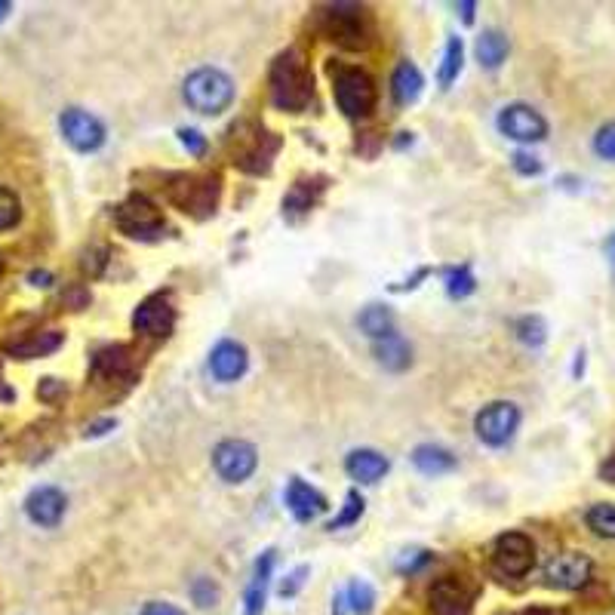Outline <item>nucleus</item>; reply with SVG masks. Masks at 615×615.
Wrapping results in <instances>:
<instances>
[{"mask_svg": "<svg viewBox=\"0 0 615 615\" xmlns=\"http://www.w3.org/2000/svg\"><path fill=\"white\" fill-rule=\"evenodd\" d=\"M268 96L277 111L302 114L314 102V74L308 65V56L299 47L283 50L274 56L268 68Z\"/></svg>", "mask_w": 615, "mask_h": 615, "instance_id": "1", "label": "nucleus"}, {"mask_svg": "<svg viewBox=\"0 0 615 615\" xmlns=\"http://www.w3.org/2000/svg\"><path fill=\"white\" fill-rule=\"evenodd\" d=\"M311 22L320 37L333 40L342 50H366L373 44V34H376L373 13L363 4H348V0H339V4H317L311 10Z\"/></svg>", "mask_w": 615, "mask_h": 615, "instance_id": "2", "label": "nucleus"}, {"mask_svg": "<svg viewBox=\"0 0 615 615\" xmlns=\"http://www.w3.org/2000/svg\"><path fill=\"white\" fill-rule=\"evenodd\" d=\"M167 197L173 207L194 219H210L222 197V176L219 173H173L167 179Z\"/></svg>", "mask_w": 615, "mask_h": 615, "instance_id": "3", "label": "nucleus"}, {"mask_svg": "<svg viewBox=\"0 0 615 615\" xmlns=\"http://www.w3.org/2000/svg\"><path fill=\"white\" fill-rule=\"evenodd\" d=\"M333 99L348 120H363L376 111L379 87L369 71L354 65H333Z\"/></svg>", "mask_w": 615, "mask_h": 615, "instance_id": "4", "label": "nucleus"}, {"mask_svg": "<svg viewBox=\"0 0 615 615\" xmlns=\"http://www.w3.org/2000/svg\"><path fill=\"white\" fill-rule=\"evenodd\" d=\"M182 96L188 102V108H194L197 114L207 117H219L222 111L231 108L234 102V80L219 71V68H197L185 77Z\"/></svg>", "mask_w": 615, "mask_h": 615, "instance_id": "5", "label": "nucleus"}, {"mask_svg": "<svg viewBox=\"0 0 615 615\" xmlns=\"http://www.w3.org/2000/svg\"><path fill=\"white\" fill-rule=\"evenodd\" d=\"M114 225H117L120 234H127L130 240H142V243L160 240L163 231H167L163 210L142 191H136L127 200L117 203L114 207Z\"/></svg>", "mask_w": 615, "mask_h": 615, "instance_id": "6", "label": "nucleus"}, {"mask_svg": "<svg viewBox=\"0 0 615 615\" xmlns=\"http://www.w3.org/2000/svg\"><path fill=\"white\" fill-rule=\"evenodd\" d=\"M532 566H536V542L526 532L508 529L492 542V569L502 579H523L532 572Z\"/></svg>", "mask_w": 615, "mask_h": 615, "instance_id": "7", "label": "nucleus"}, {"mask_svg": "<svg viewBox=\"0 0 615 615\" xmlns=\"http://www.w3.org/2000/svg\"><path fill=\"white\" fill-rule=\"evenodd\" d=\"M520 406L511 403V400H492L486 403L480 413L474 416V431H477V440L499 449V446H508L520 428Z\"/></svg>", "mask_w": 615, "mask_h": 615, "instance_id": "8", "label": "nucleus"}, {"mask_svg": "<svg viewBox=\"0 0 615 615\" xmlns=\"http://www.w3.org/2000/svg\"><path fill=\"white\" fill-rule=\"evenodd\" d=\"M176 302L170 293H151L148 299H142L133 311V330L142 339H170L176 330Z\"/></svg>", "mask_w": 615, "mask_h": 615, "instance_id": "9", "label": "nucleus"}, {"mask_svg": "<svg viewBox=\"0 0 615 615\" xmlns=\"http://www.w3.org/2000/svg\"><path fill=\"white\" fill-rule=\"evenodd\" d=\"M213 468L225 483H243L259 468V449L250 440L228 437L213 449Z\"/></svg>", "mask_w": 615, "mask_h": 615, "instance_id": "10", "label": "nucleus"}, {"mask_svg": "<svg viewBox=\"0 0 615 615\" xmlns=\"http://www.w3.org/2000/svg\"><path fill=\"white\" fill-rule=\"evenodd\" d=\"M499 133L514 139V142H523V145H536V142H545L548 139V120L542 111H536L526 102H511L499 111Z\"/></svg>", "mask_w": 615, "mask_h": 615, "instance_id": "11", "label": "nucleus"}, {"mask_svg": "<svg viewBox=\"0 0 615 615\" xmlns=\"http://www.w3.org/2000/svg\"><path fill=\"white\" fill-rule=\"evenodd\" d=\"M59 130H62V139H65L74 151H80V154L99 151V148L105 145V139H108L105 123H102L96 114L84 111V108H65V111L59 114Z\"/></svg>", "mask_w": 615, "mask_h": 615, "instance_id": "12", "label": "nucleus"}, {"mask_svg": "<svg viewBox=\"0 0 615 615\" xmlns=\"http://www.w3.org/2000/svg\"><path fill=\"white\" fill-rule=\"evenodd\" d=\"M594 576V560L582 551H563L545 563V585L554 591H582Z\"/></svg>", "mask_w": 615, "mask_h": 615, "instance_id": "13", "label": "nucleus"}, {"mask_svg": "<svg viewBox=\"0 0 615 615\" xmlns=\"http://www.w3.org/2000/svg\"><path fill=\"white\" fill-rule=\"evenodd\" d=\"M277 151H280V136L268 130H256L240 139V148L234 154V167L246 176H268Z\"/></svg>", "mask_w": 615, "mask_h": 615, "instance_id": "14", "label": "nucleus"}, {"mask_svg": "<svg viewBox=\"0 0 615 615\" xmlns=\"http://www.w3.org/2000/svg\"><path fill=\"white\" fill-rule=\"evenodd\" d=\"M326 188H330V179L326 176H302L290 185L283 197V219L286 222H299L302 216H308L317 203L323 200Z\"/></svg>", "mask_w": 615, "mask_h": 615, "instance_id": "15", "label": "nucleus"}, {"mask_svg": "<svg viewBox=\"0 0 615 615\" xmlns=\"http://www.w3.org/2000/svg\"><path fill=\"white\" fill-rule=\"evenodd\" d=\"M68 511V499H65V492L59 486H37L28 492V499H25V514L31 523L37 526H44V529H53L62 523Z\"/></svg>", "mask_w": 615, "mask_h": 615, "instance_id": "16", "label": "nucleus"}, {"mask_svg": "<svg viewBox=\"0 0 615 615\" xmlns=\"http://www.w3.org/2000/svg\"><path fill=\"white\" fill-rule=\"evenodd\" d=\"M93 366V376L108 379V382H133L139 376V366H136V354L130 345H105L93 354L90 360Z\"/></svg>", "mask_w": 615, "mask_h": 615, "instance_id": "17", "label": "nucleus"}, {"mask_svg": "<svg viewBox=\"0 0 615 615\" xmlns=\"http://www.w3.org/2000/svg\"><path fill=\"white\" fill-rule=\"evenodd\" d=\"M283 502L299 523H311L314 517H320L326 508H330V502H326L323 492L314 489L311 483H305L302 477H290L286 492H283Z\"/></svg>", "mask_w": 615, "mask_h": 615, "instance_id": "18", "label": "nucleus"}, {"mask_svg": "<svg viewBox=\"0 0 615 615\" xmlns=\"http://www.w3.org/2000/svg\"><path fill=\"white\" fill-rule=\"evenodd\" d=\"M434 615H474V594L459 579H440L428 594Z\"/></svg>", "mask_w": 615, "mask_h": 615, "instance_id": "19", "label": "nucleus"}, {"mask_svg": "<svg viewBox=\"0 0 615 615\" xmlns=\"http://www.w3.org/2000/svg\"><path fill=\"white\" fill-rule=\"evenodd\" d=\"M246 366H250V351H246L243 342L234 339H222L213 351H210V369L219 382H237Z\"/></svg>", "mask_w": 615, "mask_h": 615, "instance_id": "20", "label": "nucleus"}, {"mask_svg": "<svg viewBox=\"0 0 615 615\" xmlns=\"http://www.w3.org/2000/svg\"><path fill=\"white\" fill-rule=\"evenodd\" d=\"M345 471H348V477L357 480L360 486H373V483H379V480L391 471V462H388V456L379 453V449L360 446V449H351V453H348Z\"/></svg>", "mask_w": 615, "mask_h": 615, "instance_id": "21", "label": "nucleus"}, {"mask_svg": "<svg viewBox=\"0 0 615 615\" xmlns=\"http://www.w3.org/2000/svg\"><path fill=\"white\" fill-rule=\"evenodd\" d=\"M274 560H277V551L274 548H265L259 557H256V566H253V579L246 585V597H243V612L246 615H262L265 609V597H268V585H271V572H274Z\"/></svg>", "mask_w": 615, "mask_h": 615, "instance_id": "22", "label": "nucleus"}, {"mask_svg": "<svg viewBox=\"0 0 615 615\" xmlns=\"http://www.w3.org/2000/svg\"><path fill=\"white\" fill-rule=\"evenodd\" d=\"M373 357L382 369H388V373H403V369H409V363H413V345L394 330L373 342Z\"/></svg>", "mask_w": 615, "mask_h": 615, "instance_id": "23", "label": "nucleus"}, {"mask_svg": "<svg viewBox=\"0 0 615 615\" xmlns=\"http://www.w3.org/2000/svg\"><path fill=\"white\" fill-rule=\"evenodd\" d=\"M409 462H413L416 471H422L425 477L449 474V471H456V465H459V459L440 443H419L413 453H409Z\"/></svg>", "mask_w": 615, "mask_h": 615, "instance_id": "24", "label": "nucleus"}, {"mask_svg": "<svg viewBox=\"0 0 615 615\" xmlns=\"http://www.w3.org/2000/svg\"><path fill=\"white\" fill-rule=\"evenodd\" d=\"M422 90H425L422 71H419L413 62H409V59L397 62V68H394V74H391V96H394V102H397L400 108H406V105L419 102Z\"/></svg>", "mask_w": 615, "mask_h": 615, "instance_id": "25", "label": "nucleus"}, {"mask_svg": "<svg viewBox=\"0 0 615 615\" xmlns=\"http://www.w3.org/2000/svg\"><path fill=\"white\" fill-rule=\"evenodd\" d=\"M62 342H65V333H59V330H37V333L25 336L22 342L7 345V354L16 360H34V357H47V354L59 351Z\"/></svg>", "mask_w": 615, "mask_h": 615, "instance_id": "26", "label": "nucleus"}, {"mask_svg": "<svg viewBox=\"0 0 615 615\" xmlns=\"http://www.w3.org/2000/svg\"><path fill=\"white\" fill-rule=\"evenodd\" d=\"M474 53H477V62L486 68V71H496L505 65L508 53H511V40L499 31V28H486L477 44H474Z\"/></svg>", "mask_w": 615, "mask_h": 615, "instance_id": "27", "label": "nucleus"}, {"mask_svg": "<svg viewBox=\"0 0 615 615\" xmlns=\"http://www.w3.org/2000/svg\"><path fill=\"white\" fill-rule=\"evenodd\" d=\"M357 326H360V333L366 339H382L388 333H394V311L382 302H373V305H366L360 314H357Z\"/></svg>", "mask_w": 615, "mask_h": 615, "instance_id": "28", "label": "nucleus"}, {"mask_svg": "<svg viewBox=\"0 0 615 615\" xmlns=\"http://www.w3.org/2000/svg\"><path fill=\"white\" fill-rule=\"evenodd\" d=\"M462 65H465V44H462V37L449 34V37H446V47H443L440 68H437V84H440V90L453 87V80L462 74Z\"/></svg>", "mask_w": 615, "mask_h": 615, "instance_id": "29", "label": "nucleus"}, {"mask_svg": "<svg viewBox=\"0 0 615 615\" xmlns=\"http://www.w3.org/2000/svg\"><path fill=\"white\" fill-rule=\"evenodd\" d=\"M443 286H446V296L459 302L477 290V277H474L471 265H453V268L443 271Z\"/></svg>", "mask_w": 615, "mask_h": 615, "instance_id": "30", "label": "nucleus"}, {"mask_svg": "<svg viewBox=\"0 0 615 615\" xmlns=\"http://www.w3.org/2000/svg\"><path fill=\"white\" fill-rule=\"evenodd\" d=\"M514 336L526 348H542L548 342V323L539 314H523L514 320Z\"/></svg>", "mask_w": 615, "mask_h": 615, "instance_id": "31", "label": "nucleus"}, {"mask_svg": "<svg viewBox=\"0 0 615 615\" xmlns=\"http://www.w3.org/2000/svg\"><path fill=\"white\" fill-rule=\"evenodd\" d=\"M585 526L600 539H615V505L597 502L585 511Z\"/></svg>", "mask_w": 615, "mask_h": 615, "instance_id": "32", "label": "nucleus"}, {"mask_svg": "<svg viewBox=\"0 0 615 615\" xmlns=\"http://www.w3.org/2000/svg\"><path fill=\"white\" fill-rule=\"evenodd\" d=\"M345 603H348V609H351L354 615H369V612L376 609V591H373V585L363 582V579H354V582L345 588Z\"/></svg>", "mask_w": 615, "mask_h": 615, "instance_id": "33", "label": "nucleus"}, {"mask_svg": "<svg viewBox=\"0 0 615 615\" xmlns=\"http://www.w3.org/2000/svg\"><path fill=\"white\" fill-rule=\"evenodd\" d=\"M363 511H366V502H363V496H360V489H348V496H345V505H342V511L326 523V529L330 532H336V529H345V526H354V523H360V517H363Z\"/></svg>", "mask_w": 615, "mask_h": 615, "instance_id": "34", "label": "nucleus"}, {"mask_svg": "<svg viewBox=\"0 0 615 615\" xmlns=\"http://www.w3.org/2000/svg\"><path fill=\"white\" fill-rule=\"evenodd\" d=\"M431 563H434V551H428V548H409V551H403L397 557L394 569L400 572V576L409 579V576H419V572H425Z\"/></svg>", "mask_w": 615, "mask_h": 615, "instance_id": "35", "label": "nucleus"}, {"mask_svg": "<svg viewBox=\"0 0 615 615\" xmlns=\"http://www.w3.org/2000/svg\"><path fill=\"white\" fill-rule=\"evenodd\" d=\"M22 219V200L13 188L0 185V231H10L16 228Z\"/></svg>", "mask_w": 615, "mask_h": 615, "instance_id": "36", "label": "nucleus"}, {"mask_svg": "<svg viewBox=\"0 0 615 615\" xmlns=\"http://www.w3.org/2000/svg\"><path fill=\"white\" fill-rule=\"evenodd\" d=\"M188 594L194 600L197 609H213L219 603V585L207 576H197L191 585H188Z\"/></svg>", "mask_w": 615, "mask_h": 615, "instance_id": "37", "label": "nucleus"}, {"mask_svg": "<svg viewBox=\"0 0 615 615\" xmlns=\"http://www.w3.org/2000/svg\"><path fill=\"white\" fill-rule=\"evenodd\" d=\"M176 136H179V142H182V148L191 154V157H207V151H210V142H207V136H203L200 130H194V127H179L176 130Z\"/></svg>", "mask_w": 615, "mask_h": 615, "instance_id": "38", "label": "nucleus"}, {"mask_svg": "<svg viewBox=\"0 0 615 615\" xmlns=\"http://www.w3.org/2000/svg\"><path fill=\"white\" fill-rule=\"evenodd\" d=\"M594 154L603 160H615V120L603 123V127L594 133Z\"/></svg>", "mask_w": 615, "mask_h": 615, "instance_id": "39", "label": "nucleus"}, {"mask_svg": "<svg viewBox=\"0 0 615 615\" xmlns=\"http://www.w3.org/2000/svg\"><path fill=\"white\" fill-rule=\"evenodd\" d=\"M511 167H514V173L517 176H526V179H532V176H539L542 170H545V163L532 154V151H514V157H511Z\"/></svg>", "mask_w": 615, "mask_h": 615, "instance_id": "40", "label": "nucleus"}, {"mask_svg": "<svg viewBox=\"0 0 615 615\" xmlns=\"http://www.w3.org/2000/svg\"><path fill=\"white\" fill-rule=\"evenodd\" d=\"M311 576V566H296L293 572H290V576H286L283 582H280V588H277V594L283 597V600H290V597H296L302 588H305V579Z\"/></svg>", "mask_w": 615, "mask_h": 615, "instance_id": "41", "label": "nucleus"}, {"mask_svg": "<svg viewBox=\"0 0 615 615\" xmlns=\"http://www.w3.org/2000/svg\"><path fill=\"white\" fill-rule=\"evenodd\" d=\"M65 394H68V385H65L62 379H53V376L40 379V385H37V397L44 400V403H56V400H62Z\"/></svg>", "mask_w": 615, "mask_h": 615, "instance_id": "42", "label": "nucleus"}, {"mask_svg": "<svg viewBox=\"0 0 615 615\" xmlns=\"http://www.w3.org/2000/svg\"><path fill=\"white\" fill-rule=\"evenodd\" d=\"M108 259H111V250H108V246H99V250L87 253V262H84V268L90 271V277H102V274H105V265H108Z\"/></svg>", "mask_w": 615, "mask_h": 615, "instance_id": "43", "label": "nucleus"}, {"mask_svg": "<svg viewBox=\"0 0 615 615\" xmlns=\"http://www.w3.org/2000/svg\"><path fill=\"white\" fill-rule=\"evenodd\" d=\"M62 305H68L71 311H80L90 305V290H84V286H71V290L62 296Z\"/></svg>", "mask_w": 615, "mask_h": 615, "instance_id": "44", "label": "nucleus"}, {"mask_svg": "<svg viewBox=\"0 0 615 615\" xmlns=\"http://www.w3.org/2000/svg\"><path fill=\"white\" fill-rule=\"evenodd\" d=\"M114 428H117V419H114V416H105V419L90 422V425L84 428V437L96 440V437H105V434H108V431H114Z\"/></svg>", "mask_w": 615, "mask_h": 615, "instance_id": "45", "label": "nucleus"}, {"mask_svg": "<svg viewBox=\"0 0 615 615\" xmlns=\"http://www.w3.org/2000/svg\"><path fill=\"white\" fill-rule=\"evenodd\" d=\"M139 615H185L179 606H173V603H163V600H148L145 606H142V612Z\"/></svg>", "mask_w": 615, "mask_h": 615, "instance_id": "46", "label": "nucleus"}, {"mask_svg": "<svg viewBox=\"0 0 615 615\" xmlns=\"http://www.w3.org/2000/svg\"><path fill=\"white\" fill-rule=\"evenodd\" d=\"M425 277H431V268H419V271H416L413 277H409V280L394 283V286H391V293H409V290H419Z\"/></svg>", "mask_w": 615, "mask_h": 615, "instance_id": "47", "label": "nucleus"}, {"mask_svg": "<svg viewBox=\"0 0 615 615\" xmlns=\"http://www.w3.org/2000/svg\"><path fill=\"white\" fill-rule=\"evenodd\" d=\"M28 283L31 286H44V290H47V286H53V274L47 268H34V271H28Z\"/></svg>", "mask_w": 615, "mask_h": 615, "instance_id": "48", "label": "nucleus"}, {"mask_svg": "<svg viewBox=\"0 0 615 615\" xmlns=\"http://www.w3.org/2000/svg\"><path fill=\"white\" fill-rule=\"evenodd\" d=\"M456 13H462V22L471 25L474 13H477V4H474V0H462V4H456Z\"/></svg>", "mask_w": 615, "mask_h": 615, "instance_id": "49", "label": "nucleus"}, {"mask_svg": "<svg viewBox=\"0 0 615 615\" xmlns=\"http://www.w3.org/2000/svg\"><path fill=\"white\" fill-rule=\"evenodd\" d=\"M603 256H606V262H609V268H612V277H615V231L606 237V243H603Z\"/></svg>", "mask_w": 615, "mask_h": 615, "instance_id": "50", "label": "nucleus"}, {"mask_svg": "<svg viewBox=\"0 0 615 615\" xmlns=\"http://www.w3.org/2000/svg\"><path fill=\"white\" fill-rule=\"evenodd\" d=\"M600 477H603L606 483H615V453L600 465Z\"/></svg>", "mask_w": 615, "mask_h": 615, "instance_id": "51", "label": "nucleus"}, {"mask_svg": "<svg viewBox=\"0 0 615 615\" xmlns=\"http://www.w3.org/2000/svg\"><path fill=\"white\" fill-rule=\"evenodd\" d=\"M582 373H585V348L576 351V366H572V376L576 379H582Z\"/></svg>", "mask_w": 615, "mask_h": 615, "instance_id": "52", "label": "nucleus"}, {"mask_svg": "<svg viewBox=\"0 0 615 615\" xmlns=\"http://www.w3.org/2000/svg\"><path fill=\"white\" fill-rule=\"evenodd\" d=\"M523 615H566V612H560V609H548V606H532V609H526Z\"/></svg>", "mask_w": 615, "mask_h": 615, "instance_id": "53", "label": "nucleus"}, {"mask_svg": "<svg viewBox=\"0 0 615 615\" xmlns=\"http://www.w3.org/2000/svg\"><path fill=\"white\" fill-rule=\"evenodd\" d=\"M416 139H413V133H397V139H394V148L397 151H403L406 145H413Z\"/></svg>", "mask_w": 615, "mask_h": 615, "instance_id": "54", "label": "nucleus"}, {"mask_svg": "<svg viewBox=\"0 0 615 615\" xmlns=\"http://www.w3.org/2000/svg\"><path fill=\"white\" fill-rule=\"evenodd\" d=\"M10 10H13V4H10V0H0V22H4V19L10 16Z\"/></svg>", "mask_w": 615, "mask_h": 615, "instance_id": "55", "label": "nucleus"}, {"mask_svg": "<svg viewBox=\"0 0 615 615\" xmlns=\"http://www.w3.org/2000/svg\"><path fill=\"white\" fill-rule=\"evenodd\" d=\"M0 277H4V259H0Z\"/></svg>", "mask_w": 615, "mask_h": 615, "instance_id": "56", "label": "nucleus"}]
</instances>
